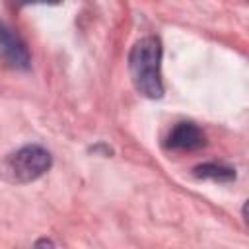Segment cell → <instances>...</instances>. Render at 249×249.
Listing matches in <instances>:
<instances>
[{"mask_svg":"<svg viewBox=\"0 0 249 249\" xmlns=\"http://www.w3.org/2000/svg\"><path fill=\"white\" fill-rule=\"evenodd\" d=\"M204 146H206V134L198 124L189 121L177 123L165 138V148L173 152H196Z\"/></svg>","mask_w":249,"mask_h":249,"instance_id":"277c9868","label":"cell"},{"mask_svg":"<svg viewBox=\"0 0 249 249\" xmlns=\"http://www.w3.org/2000/svg\"><path fill=\"white\" fill-rule=\"evenodd\" d=\"M37 245H53V241H49V239H43V241H37Z\"/></svg>","mask_w":249,"mask_h":249,"instance_id":"52a82bcc","label":"cell"},{"mask_svg":"<svg viewBox=\"0 0 249 249\" xmlns=\"http://www.w3.org/2000/svg\"><path fill=\"white\" fill-rule=\"evenodd\" d=\"M128 68L134 88L148 99L163 95L161 82V43L158 37H142L128 54Z\"/></svg>","mask_w":249,"mask_h":249,"instance_id":"6da1fadb","label":"cell"},{"mask_svg":"<svg viewBox=\"0 0 249 249\" xmlns=\"http://www.w3.org/2000/svg\"><path fill=\"white\" fill-rule=\"evenodd\" d=\"M195 175L198 179H212V181H231L235 179V169L222 165V163H202L195 167Z\"/></svg>","mask_w":249,"mask_h":249,"instance_id":"5b68a950","label":"cell"},{"mask_svg":"<svg viewBox=\"0 0 249 249\" xmlns=\"http://www.w3.org/2000/svg\"><path fill=\"white\" fill-rule=\"evenodd\" d=\"M0 60L14 70H27L31 66V56L25 43L4 21H0Z\"/></svg>","mask_w":249,"mask_h":249,"instance_id":"3957f363","label":"cell"},{"mask_svg":"<svg viewBox=\"0 0 249 249\" xmlns=\"http://www.w3.org/2000/svg\"><path fill=\"white\" fill-rule=\"evenodd\" d=\"M62 0H18V4L21 6H29V4H60Z\"/></svg>","mask_w":249,"mask_h":249,"instance_id":"8992f818","label":"cell"},{"mask_svg":"<svg viewBox=\"0 0 249 249\" xmlns=\"http://www.w3.org/2000/svg\"><path fill=\"white\" fill-rule=\"evenodd\" d=\"M53 165V156L39 144H27L0 163V175L12 183H31Z\"/></svg>","mask_w":249,"mask_h":249,"instance_id":"7a4b0ae2","label":"cell"}]
</instances>
